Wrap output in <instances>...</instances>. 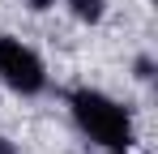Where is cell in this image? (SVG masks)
<instances>
[{"label":"cell","instance_id":"cell-3","mask_svg":"<svg viewBox=\"0 0 158 154\" xmlns=\"http://www.w3.org/2000/svg\"><path fill=\"white\" fill-rule=\"evenodd\" d=\"M69 9H73V17L77 22H103V13H107V0H69Z\"/></svg>","mask_w":158,"mask_h":154},{"label":"cell","instance_id":"cell-2","mask_svg":"<svg viewBox=\"0 0 158 154\" xmlns=\"http://www.w3.org/2000/svg\"><path fill=\"white\" fill-rule=\"evenodd\" d=\"M0 81H4L13 94H43L47 69H43V60H39L22 39L0 34Z\"/></svg>","mask_w":158,"mask_h":154},{"label":"cell","instance_id":"cell-4","mask_svg":"<svg viewBox=\"0 0 158 154\" xmlns=\"http://www.w3.org/2000/svg\"><path fill=\"white\" fill-rule=\"evenodd\" d=\"M0 154H17V150H13V141H9V137H0Z\"/></svg>","mask_w":158,"mask_h":154},{"label":"cell","instance_id":"cell-5","mask_svg":"<svg viewBox=\"0 0 158 154\" xmlns=\"http://www.w3.org/2000/svg\"><path fill=\"white\" fill-rule=\"evenodd\" d=\"M56 0H30V9H52Z\"/></svg>","mask_w":158,"mask_h":154},{"label":"cell","instance_id":"cell-1","mask_svg":"<svg viewBox=\"0 0 158 154\" xmlns=\"http://www.w3.org/2000/svg\"><path fill=\"white\" fill-rule=\"evenodd\" d=\"M69 107H73L77 128L94 146H103V150H128L132 146V116H128V107H120L111 94L77 86L69 94Z\"/></svg>","mask_w":158,"mask_h":154},{"label":"cell","instance_id":"cell-6","mask_svg":"<svg viewBox=\"0 0 158 154\" xmlns=\"http://www.w3.org/2000/svg\"><path fill=\"white\" fill-rule=\"evenodd\" d=\"M107 154H124V150H107Z\"/></svg>","mask_w":158,"mask_h":154}]
</instances>
